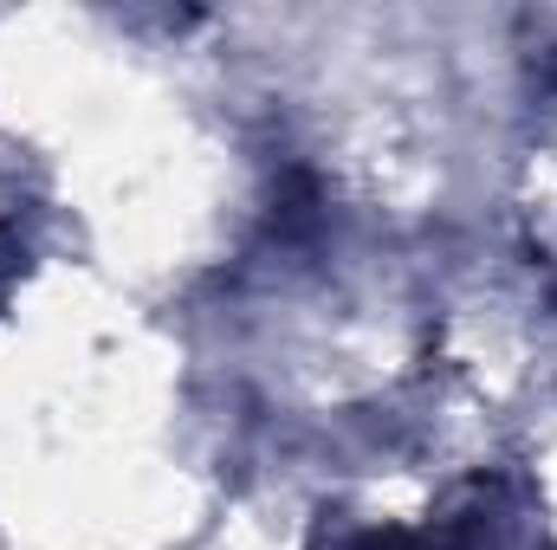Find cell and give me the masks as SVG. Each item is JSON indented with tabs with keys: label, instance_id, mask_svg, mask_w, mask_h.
Here are the masks:
<instances>
[{
	"label": "cell",
	"instance_id": "obj_1",
	"mask_svg": "<svg viewBox=\"0 0 557 550\" xmlns=\"http://www.w3.org/2000/svg\"><path fill=\"white\" fill-rule=\"evenodd\" d=\"M318 182L305 175V168H292L285 182H278V201H273V227L285 240H305V234H318Z\"/></svg>",
	"mask_w": 557,
	"mask_h": 550
}]
</instances>
